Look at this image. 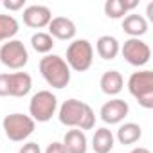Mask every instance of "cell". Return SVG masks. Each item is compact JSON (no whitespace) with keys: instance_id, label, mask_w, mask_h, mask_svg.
<instances>
[{"instance_id":"obj_1","label":"cell","mask_w":153,"mask_h":153,"mask_svg":"<svg viewBox=\"0 0 153 153\" xmlns=\"http://www.w3.org/2000/svg\"><path fill=\"white\" fill-rule=\"evenodd\" d=\"M59 123L68 128H78L81 131L92 130L96 126V114L90 105L79 99H67L59 106Z\"/></svg>"},{"instance_id":"obj_2","label":"cell","mask_w":153,"mask_h":153,"mask_svg":"<svg viewBox=\"0 0 153 153\" xmlns=\"http://www.w3.org/2000/svg\"><path fill=\"white\" fill-rule=\"evenodd\" d=\"M40 72L52 88H65L70 83V68L65 58L58 54H47L40 59Z\"/></svg>"},{"instance_id":"obj_3","label":"cell","mask_w":153,"mask_h":153,"mask_svg":"<svg viewBox=\"0 0 153 153\" xmlns=\"http://www.w3.org/2000/svg\"><path fill=\"white\" fill-rule=\"evenodd\" d=\"M128 90L142 108L146 110L153 108V72L151 70L133 72L128 79Z\"/></svg>"},{"instance_id":"obj_4","label":"cell","mask_w":153,"mask_h":153,"mask_svg":"<svg viewBox=\"0 0 153 153\" xmlns=\"http://www.w3.org/2000/svg\"><path fill=\"white\" fill-rule=\"evenodd\" d=\"M67 65L76 72H85L94 63V47L88 40H74L67 47Z\"/></svg>"},{"instance_id":"obj_5","label":"cell","mask_w":153,"mask_h":153,"mask_svg":"<svg viewBox=\"0 0 153 153\" xmlns=\"http://www.w3.org/2000/svg\"><path fill=\"white\" fill-rule=\"evenodd\" d=\"M2 128H4V133L9 140L13 142H24L25 139H29L36 128V123L25 115V114H9L4 117L2 121Z\"/></svg>"},{"instance_id":"obj_6","label":"cell","mask_w":153,"mask_h":153,"mask_svg":"<svg viewBox=\"0 0 153 153\" xmlns=\"http://www.w3.org/2000/svg\"><path fill=\"white\" fill-rule=\"evenodd\" d=\"M58 108V97L51 90H40L31 97L29 103V117L36 123H47L52 119Z\"/></svg>"},{"instance_id":"obj_7","label":"cell","mask_w":153,"mask_h":153,"mask_svg":"<svg viewBox=\"0 0 153 153\" xmlns=\"http://www.w3.org/2000/svg\"><path fill=\"white\" fill-rule=\"evenodd\" d=\"M0 61L7 68H13V70L24 68L29 61V52H27L24 42L9 40V42L2 43V47H0Z\"/></svg>"},{"instance_id":"obj_8","label":"cell","mask_w":153,"mask_h":153,"mask_svg":"<svg viewBox=\"0 0 153 153\" xmlns=\"http://www.w3.org/2000/svg\"><path fill=\"white\" fill-rule=\"evenodd\" d=\"M119 52H123V58L133 67H144L151 58L149 45L146 42H142L140 38H128L123 43Z\"/></svg>"},{"instance_id":"obj_9","label":"cell","mask_w":153,"mask_h":153,"mask_svg":"<svg viewBox=\"0 0 153 153\" xmlns=\"http://www.w3.org/2000/svg\"><path fill=\"white\" fill-rule=\"evenodd\" d=\"M128 112H130V106L124 99H110L101 106L99 115L106 124H119L128 115Z\"/></svg>"},{"instance_id":"obj_10","label":"cell","mask_w":153,"mask_h":153,"mask_svg":"<svg viewBox=\"0 0 153 153\" xmlns=\"http://www.w3.org/2000/svg\"><path fill=\"white\" fill-rule=\"evenodd\" d=\"M52 20V13L47 6H40V4H34V6H29L24 9V24L27 27H33V29H43L49 25V22Z\"/></svg>"},{"instance_id":"obj_11","label":"cell","mask_w":153,"mask_h":153,"mask_svg":"<svg viewBox=\"0 0 153 153\" xmlns=\"http://www.w3.org/2000/svg\"><path fill=\"white\" fill-rule=\"evenodd\" d=\"M47 27H49V34L52 38L63 40V42L72 40L76 36V31H78V29H76V24L70 18H67V16H54L49 22Z\"/></svg>"},{"instance_id":"obj_12","label":"cell","mask_w":153,"mask_h":153,"mask_svg":"<svg viewBox=\"0 0 153 153\" xmlns=\"http://www.w3.org/2000/svg\"><path fill=\"white\" fill-rule=\"evenodd\" d=\"M33 88V78L27 72H11L9 74V96L24 97Z\"/></svg>"},{"instance_id":"obj_13","label":"cell","mask_w":153,"mask_h":153,"mask_svg":"<svg viewBox=\"0 0 153 153\" xmlns=\"http://www.w3.org/2000/svg\"><path fill=\"white\" fill-rule=\"evenodd\" d=\"M63 146H65V151L67 153H87V135L85 131L74 128V130H68L63 137Z\"/></svg>"},{"instance_id":"obj_14","label":"cell","mask_w":153,"mask_h":153,"mask_svg":"<svg viewBox=\"0 0 153 153\" xmlns=\"http://www.w3.org/2000/svg\"><path fill=\"white\" fill-rule=\"evenodd\" d=\"M99 87L106 96H117L121 94L123 87H124V79H123V74L119 70H106L101 79H99Z\"/></svg>"},{"instance_id":"obj_15","label":"cell","mask_w":153,"mask_h":153,"mask_svg":"<svg viewBox=\"0 0 153 153\" xmlns=\"http://www.w3.org/2000/svg\"><path fill=\"white\" fill-rule=\"evenodd\" d=\"M123 31L130 38H139L148 33V20L142 15H126L123 20Z\"/></svg>"},{"instance_id":"obj_16","label":"cell","mask_w":153,"mask_h":153,"mask_svg":"<svg viewBox=\"0 0 153 153\" xmlns=\"http://www.w3.org/2000/svg\"><path fill=\"white\" fill-rule=\"evenodd\" d=\"M96 51H97L99 58H103V59H114V58H117V54L121 51V45H119L117 38H114L110 34H105V36L97 38Z\"/></svg>"},{"instance_id":"obj_17","label":"cell","mask_w":153,"mask_h":153,"mask_svg":"<svg viewBox=\"0 0 153 153\" xmlns=\"http://www.w3.org/2000/svg\"><path fill=\"white\" fill-rule=\"evenodd\" d=\"M115 137L108 128H97L92 137V148L96 153H110L114 148Z\"/></svg>"},{"instance_id":"obj_18","label":"cell","mask_w":153,"mask_h":153,"mask_svg":"<svg viewBox=\"0 0 153 153\" xmlns=\"http://www.w3.org/2000/svg\"><path fill=\"white\" fill-rule=\"evenodd\" d=\"M140 137H142V128L137 123H124L117 130V140L124 146L135 144Z\"/></svg>"},{"instance_id":"obj_19","label":"cell","mask_w":153,"mask_h":153,"mask_svg":"<svg viewBox=\"0 0 153 153\" xmlns=\"http://www.w3.org/2000/svg\"><path fill=\"white\" fill-rule=\"evenodd\" d=\"M139 2H123V0H106L105 2V15L112 20L124 18L130 9H133Z\"/></svg>"},{"instance_id":"obj_20","label":"cell","mask_w":153,"mask_h":153,"mask_svg":"<svg viewBox=\"0 0 153 153\" xmlns=\"http://www.w3.org/2000/svg\"><path fill=\"white\" fill-rule=\"evenodd\" d=\"M20 25L13 15H0V42H9L16 36Z\"/></svg>"},{"instance_id":"obj_21","label":"cell","mask_w":153,"mask_h":153,"mask_svg":"<svg viewBox=\"0 0 153 153\" xmlns=\"http://www.w3.org/2000/svg\"><path fill=\"white\" fill-rule=\"evenodd\" d=\"M31 45H33V49H34L36 52L47 56V54L52 51V47H54V38H52L49 33L38 31V33H34V34L31 36Z\"/></svg>"},{"instance_id":"obj_22","label":"cell","mask_w":153,"mask_h":153,"mask_svg":"<svg viewBox=\"0 0 153 153\" xmlns=\"http://www.w3.org/2000/svg\"><path fill=\"white\" fill-rule=\"evenodd\" d=\"M9 96V74H0V97Z\"/></svg>"},{"instance_id":"obj_23","label":"cell","mask_w":153,"mask_h":153,"mask_svg":"<svg viewBox=\"0 0 153 153\" xmlns=\"http://www.w3.org/2000/svg\"><path fill=\"white\" fill-rule=\"evenodd\" d=\"M4 7L9 11H20L25 7V0H4Z\"/></svg>"},{"instance_id":"obj_24","label":"cell","mask_w":153,"mask_h":153,"mask_svg":"<svg viewBox=\"0 0 153 153\" xmlns=\"http://www.w3.org/2000/svg\"><path fill=\"white\" fill-rule=\"evenodd\" d=\"M18 153H42V149H40V144L38 142H25L20 148Z\"/></svg>"},{"instance_id":"obj_25","label":"cell","mask_w":153,"mask_h":153,"mask_svg":"<svg viewBox=\"0 0 153 153\" xmlns=\"http://www.w3.org/2000/svg\"><path fill=\"white\" fill-rule=\"evenodd\" d=\"M45 153H67V151H65V146H63V142H58V140H54V142H51V144L47 146Z\"/></svg>"},{"instance_id":"obj_26","label":"cell","mask_w":153,"mask_h":153,"mask_svg":"<svg viewBox=\"0 0 153 153\" xmlns=\"http://www.w3.org/2000/svg\"><path fill=\"white\" fill-rule=\"evenodd\" d=\"M130 153H151L148 148H144V146H139V148H133Z\"/></svg>"},{"instance_id":"obj_27","label":"cell","mask_w":153,"mask_h":153,"mask_svg":"<svg viewBox=\"0 0 153 153\" xmlns=\"http://www.w3.org/2000/svg\"><path fill=\"white\" fill-rule=\"evenodd\" d=\"M146 15L149 20H153V4H148V9H146Z\"/></svg>"}]
</instances>
